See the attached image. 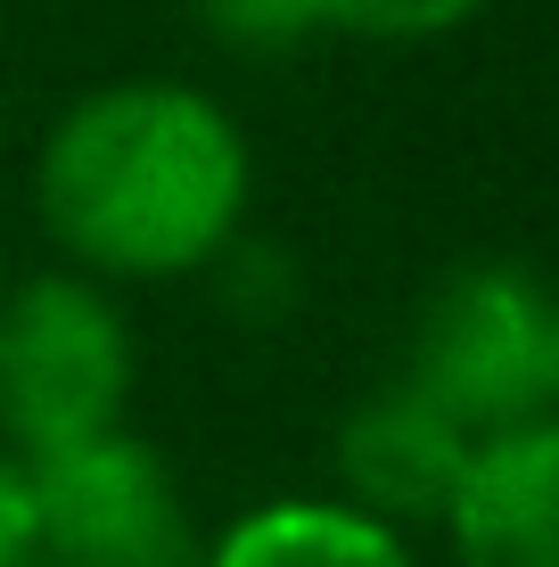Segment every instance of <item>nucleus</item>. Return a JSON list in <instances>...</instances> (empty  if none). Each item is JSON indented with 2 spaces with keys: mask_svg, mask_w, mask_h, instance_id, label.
Masks as SVG:
<instances>
[{
  "mask_svg": "<svg viewBox=\"0 0 559 567\" xmlns=\"http://www.w3.org/2000/svg\"><path fill=\"white\" fill-rule=\"evenodd\" d=\"M0 288H9V280H0Z\"/></svg>",
  "mask_w": 559,
  "mask_h": 567,
  "instance_id": "13",
  "label": "nucleus"
},
{
  "mask_svg": "<svg viewBox=\"0 0 559 567\" xmlns=\"http://www.w3.org/2000/svg\"><path fill=\"white\" fill-rule=\"evenodd\" d=\"M544 412L559 420V305H551V338H544Z\"/></svg>",
  "mask_w": 559,
  "mask_h": 567,
  "instance_id": "11",
  "label": "nucleus"
},
{
  "mask_svg": "<svg viewBox=\"0 0 559 567\" xmlns=\"http://www.w3.org/2000/svg\"><path fill=\"white\" fill-rule=\"evenodd\" d=\"M206 567H420L395 526L362 518L354 502H263L206 543Z\"/></svg>",
  "mask_w": 559,
  "mask_h": 567,
  "instance_id": "7",
  "label": "nucleus"
},
{
  "mask_svg": "<svg viewBox=\"0 0 559 567\" xmlns=\"http://www.w3.org/2000/svg\"><path fill=\"white\" fill-rule=\"evenodd\" d=\"M486 0H313V25L362 33V42H436V33L469 25Z\"/></svg>",
  "mask_w": 559,
  "mask_h": 567,
  "instance_id": "8",
  "label": "nucleus"
},
{
  "mask_svg": "<svg viewBox=\"0 0 559 567\" xmlns=\"http://www.w3.org/2000/svg\"><path fill=\"white\" fill-rule=\"evenodd\" d=\"M469 444L460 427L436 412L428 395H412V386H379V395H362L354 412L338 427V485L345 502H354L362 518L379 526H428L453 511V485L460 468H469Z\"/></svg>",
  "mask_w": 559,
  "mask_h": 567,
  "instance_id": "5",
  "label": "nucleus"
},
{
  "mask_svg": "<svg viewBox=\"0 0 559 567\" xmlns=\"http://www.w3.org/2000/svg\"><path fill=\"white\" fill-rule=\"evenodd\" d=\"M33 206L83 280H173L239 239L247 141L198 83H100L42 132Z\"/></svg>",
  "mask_w": 559,
  "mask_h": 567,
  "instance_id": "1",
  "label": "nucleus"
},
{
  "mask_svg": "<svg viewBox=\"0 0 559 567\" xmlns=\"http://www.w3.org/2000/svg\"><path fill=\"white\" fill-rule=\"evenodd\" d=\"M17 567H50V559H17Z\"/></svg>",
  "mask_w": 559,
  "mask_h": 567,
  "instance_id": "12",
  "label": "nucleus"
},
{
  "mask_svg": "<svg viewBox=\"0 0 559 567\" xmlns=\"http://www.w3.org/2000/svg\"><path fill=\"white\" fill-rule=\"evenodd\" d=\"M222 50H288L313 33V0H198Z\"/></svg>",
  "mask_w": 559,
  "mask_h": 567,
  "instance_id": "9",
  "label": "nucleus"
},
{
  "mask_svg": "<svg viewBox=\"0 0 559 567\" xmlns=\"http://www.w3.org/2000/svg\"><path fill=\"white\" fill-rule=\"evenodd\" d=\"M25 494L33 559L50 567H206V543L182 511L165 453L141 444L132 427L25 461Z\"/></svg>",
  "mask_w": 559,
  "mask_h": 567,
  "instance_id": "4",
  "label": "nucleus"
},
{
  "mask_svg": "<svg viewBox=\"0 0 559 567\" xmlns=\"http://www.w3.org/2000/svg\"><path fill=\"white\" fill-rule=\"evenodd\" d=\"M544 338H551V297L518 264L503 256L453 264L420 297L403 386L428 395L460 436L544 420Z\"/></svg>",
  "mask_w": 559,
  "mask_h": 567,
  "instance_id": "3",
  "label": "nucleus"
},
{
  "mask_svg": "<svg viewBox=\"0 0 559 567\" xmlns=\"http://www.w3.org/2000/svg\"><path fill=\"white\" fill-rule=\"evenodd\" d=\"M453 567H559V420H518L469 444L453 485Z\"/></svg>",
  "mask_w": 559,
  "mask_h": 567,
  "instance_id": "6",
  "label": "nucleus"
},
{
  "mask_svg": "<svg viewBox=\"0 0 559 567\" xmlns=\"http://www.w3.org/2000/svg\"><path fill=\"white\" fill-rule=\"evenodd\" d=\"M33 559V494H25V461L0 453V567Z\"/></svg>",
  "mask_w": 559,
  "mask_h": 567,
  "instance_id": "10",
  "label": "nucleus"
},
{
  "mask_svg": "<svg viewBox=\"0 0 559 567\" xmlns=\"http://www.w3.org/2000/svg\"><path fill=\"white\" fill-rule=\"evenodd\" d=\"M132 403V329L83 271L0 288V453L50 461L115 436Z\"/></svg>",
  "mask_w": 559,
  "mask_h": 567,
  "instance_id": "2",
  "label": "nucleus"
}]
</instances>
